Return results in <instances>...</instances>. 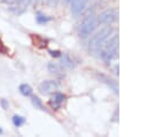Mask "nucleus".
<instances>
[{"label": "nucleus", "mask_w": 147, "mask_h": 137, "mask_svg": "<svg viewBox=\"0 0 147 137\" xmlns=\"http://www.w3.org/2000/svg\"><path fill=\"white\" fill-rule=\"evenodd\" d=\"M31 101H32V105H33L34 107L42 109V102H41V100H40L38 97H32V98H31Z\"/></svg>", "instance_id": "obj_14"}, {"label": "nucleus", "mask_w": 147, "mask_h": 137, "mask_svg": "<svg viewBox=\"0 0 147 137\" xmlns=\"http://www.w3.org/2000/svg\"><path fill=\"white\" fill-rule=\"evenodd\" d=\"M49 54H51L52 56H60V55H61V53H60L59 51H49Z\"/></svg>", "instance_id": "obj_16"}, {"label": "nucleus", "mask_w": 147, "mask_h": 137, "mask_svg": "<svg viewBox=\"0 0 147 137\" xmlns=\"http://www.w3.org/2000/svg\"><path fill=\"white\" fill-rule=\"evenodd\" d=\"M64 1H65V2H70V0H64Z\"/></svg>", "instance_id": "obj_21"}, {"label": "nucleus", "mask_w": 147, "mask_h": 137, "mask_svg": "<svg viewBox=\"0 0 147 137\" xmlns=\"http://www.w3.org/2000/svg\"><path fill=\"white\" fill-rule=\"evenodd\" d=\"M98 16H95L94 14H90L87 15L83 21L82 23L79 24V28H78V33L82 38H86L88 37L93 31L94 29L96 28L98 25Z\"/></svg>", "instance_id": "obj_3"}, {"label": "nucleus", "mask_w": 147, "mask_h": 137, "mask_svg": "<svg viewBox=\"0 0 147 137\" xmlns=\"http://www.w3.org/2000/svg\"><path fill=\"white\" fill-rule=\"evenodd\" d=\"M1 134H2V129L0 128V135H1Z\"/></svg>", "instance_id": "obj_20"}, {"label": "nucleus", "mask_w": 147, "mask_h": 137, "mask_svg": "<svg viewBox=\"0 0 147 137\" xmlns=\"http://www.w3.org/2000/svg\"><path fill=\"white\" fill-rule=\"evenodd\" d=\"M65 94H63V93H60V92H57V93H55L54 94V97L49 100V106L53 108V109H59L60 107H61V105L64 102V100H65Z\"/></svg>", "instance_id": "obj_7"}, {"label": "nucleus", "mask_w": 147, "mask_h": 137, "mask_svg": "<svg viewBox=\"0 0 147 137\" xmlns=\"http://www.w3.org/2000/svg\"><path fill=\"white\" fill-rule=\"evenodd\" d=\"M33 0H18L17 2H16V6H15V9H13L14 10V13L15 14H22L30 5H31V2H32Z\"/></svg>", "instance_id": "obj_8"}, {"label": "nucleus", "mask_w": 147, "mask_h": 137, "mask_svg": "<svg viewBox=\"0 0 147 137\" xmlns=\"http://www.w3.org/2000/svg\"><path fill=\"white\" fill-rule=\"evenodd\" d=\"M111 32H113V29H111V26L108 25V26H105L101 30H99L95 35H93L90 40V51L92 53H98L100 51V48L102 47V45L106 43V40L111 35Z\"/></svg>", "instance_id": "obj_2"}, {"label": "nucleus", "mask_w": 147, "mask_h": 137, "mask_svg": "<svg viewBox=\"0 0 147 137\" xmlns=\"http://www.w3.org/2000/svg\"><path fill=\"white\" fill-rule=\"evenodd\" d=\"M57 1H59V0H47V3H48L49 6H52V7H53V6H56Z\"/></svg>", "instance_id": "obj_18"}, {"label": "nucleus", "mask_w": 147, "mask_h": 137, "mask_svg": "<svg viewBox=\"0 0 147 137\" xmlns=\"http://www.w3.org/2000/svg\"><path fill=\"white\" fill-rule=\"evenodd\" d=\"M60 56H61V66L62 67H67V68H72L74 67V63H72L71 59L67 54H63V55H60Z\"/></svg>", "instance_id": "obj_10"}, {"label": "nucleus", "mask_w": 147, "mask_h": 137, "mask_svg": "<svg viewBox=\"0 0 147 137\" xmlns=\"http://www.w3.org/2000/svg\"><path fill=\"white\" fill-rule=\"evenodd\" d=\"M117 16H118V14L115 9H107L99 15L98 22L101 24H110L117 20Z\"/></svg>", "instance_id": "obj_5"}, {"label": "nucleus", "mask_w": 147, "mask_h": 137, "mask_svg": "<svg viewBox=\"0 0 147 137\" xmlns=\"http://www.w3.org/2000/svg\"><path fill=\"white\" fill-rule=\"evenodd\" d=\"M59 85H60V83L57 81H55V79L44 81L39 85V91L42 94H51V93H54L57 90Z\"/></svg>", "instance_id": "obj_4"}, {"label": "nucleus", "mask_w": 147, "mask_h": 137, "mask_svg": "<svg viewBox=\"0 0 147 137\" xmlns=\"http://www.w3.org/2000/svg\"><path fill=\"white\" fill-rule=\"evenodd\" d=\"M25 123V117L21 116V115H14L13 116V124L15 127H21Z\"/></svg>", "instance_id": "obj_12"}, {"label": "nucleus", "mask_w": 147, "mask_h": 137, "mask_svg": "<svg viewBox=\"0 0 147 137\" xmlns=\"http://www.w3.org/2000/svg\"><path fill=\"white\" fill-rule=\"evenodd\" d=\"M36 20H37V22L39 24H45V23H47V22L51 21V17L47 16V15H45V14H42V13H37Z\"/></svg>", "instance_id": "obj_11"}, {"label": "nucleus", "mask_w": 147, "mask_h": 137, "mask_svg": "<svg viewBox=\"0 0 147 137\" xmlns=\"http://www.w3.org/2000/svg\"><path fill=\"white\" fill-rule=\"evenodd\" d=\"M48 69H49V71L53 73V74H59V73L61 71V67H60L59 64H56V63H53V62L48 64Z\"/></svg>", "instance_id": "obj_13"}, {"label": "nucleus", "mask_w": 147, "mask_h": 137, "mask_svg": "<svg viewBox=\"0 0 147 137\" xmlns=\"http://www.w3.org/2000/svg\"><path fill=\"white\" fill-rule=\"evenodd\" d=\"M18 90H20V92H21V94L22 96H24V97H30L31 94H32V87L29 85V84H26V83H23V84H21L20 85V87H18Z\"/></svg>", "instance_id": "obj_9"}, {"label": "nucleus", "mask_w": 147, "mask_h": 137, "mask_svg": "<svg viewBox=\"0 0 147 137\" xmlns=\"http://www.w3.org/2000/svg\"><path fill=\"white\" fill-rule=\"evenodd\" d=\"M10 1H13V2H17L18 0H10Z\"/></svg>", "instance_id": "obj_19"}, {"label": "nucleus", "mask_w": 147, "mask_h": 137, "mask_svg": "<svg viewBox=\"0 0 147 137\" xmlns=\"http://www.w3.org/2000/svg\"><path fill=\"white\" fill-rule=\"evenodd\" d=\"M1 106H2L3 109H7V108H8V102H7L5 99H2V100H1Z\"/></svg>", "instance_id": "obj_17"}, {"label": "nucleus", "mask_w": 147, "mask_h": 137, "mask_svg": "<svg viewBox=\"0 0 147 137\" xmlns=\"http://www.w3.org/2000/svg\"><path fill=\"white\" fill-rule=\"evenodd\" d=\"M7 52H8V50H7V47L1 43V40H0V53H3V54H7Z\"/></svg>", "instance_id": "obj_15"}, {"label": "nucleus", "mask_w": 147, "mask_h": 137, "mask_svg": "<svg viewBox=\"0 0 147 137\" xmlns=\"http://www.w3.org/2000/svg\"><path fill=\"white\" fill-rule=\"evenodd\" d=\"M70 2H71V8H70L71 14L72 15H78L84 10L88 0H70Z\"/></svg>", "instance_id": "obj_6"}, {"label": "nucleus", "mask_w": 147, "mask_h": 137, "mask_svg": "<svg viewBox=\"0 0 147 137\" xmlns=\"http://www.w3.org/2000/svg\"><path fill=\"white\" fill-rule=\"evenodd\" d=\"M99 52L101 53V59L107 64H109L111 62V60L117 59V56H118V36L114 35L111 38H108Z\"/></svg>", "instance_id": "obj_1"}]
</instances>
